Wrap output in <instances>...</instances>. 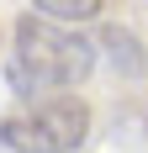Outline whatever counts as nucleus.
Wrapping results in <instances>:
<instances>
[{
    "label": "nucleus",
    "instance_id": "4",
    "mask_svg": "<svg viewBox=\"0 0 148 153\" xmlns=\"http://www.w3.org/2000/svg\"><path fill=\"white\" fill-rule=\"evenodd\" d=\"M37 16H53V21H64V27H74V21L101 16V0H37Z\"/></svg>",
    "mask_w": 148,
    "mask_h": 153
},
{
    "label": "nucleus",
    "instance_id": "2",
    "mask_svg": "<svg viewBox=\"0 0 148 153\" xmlns=\"http://www.w3.org/2000/svg\"><path fill=\"white\" fill-rule=\"evenodd\" d=\"M90 137V106L74 95H43L16 106L0 122V143L11 153H74Z\"/></svg>",
    "mask_w": 148,
    "mask_h": 153
},
{
    "label": "nucleus",
    "instance_id": "3",
    "mask_svg": "<svg viewBox=\"0 0 148 153\" xmlns=\"http://www.w3.org/2000/svg\"><path fill=\"white\" fill-rule=\"evenodd\" d=\"M95 53H111V63H117L122 74H143V69H148V63H143V48H138V37L127 27H106Z\"/></svg>",
    "mask_w": 148,
    "mask_h": 153
},
{
    "label": "nucleus",
    "instance_id": "1",
    "mask_svg": "<svg viewBox=\"0 0 148 153\" xmlns=\"http://www.w3.org/2000/svg\"><path fill=\"white\" fill-rule=\"evenodd\" d=\"M95 69V42L79 37L74 27L53 16H21L16 21V58H11V85L21 95H69L85 85Z\"/></svg>",
    "mask_w": 148,
    "mask_h": 153
}]
</instances>
